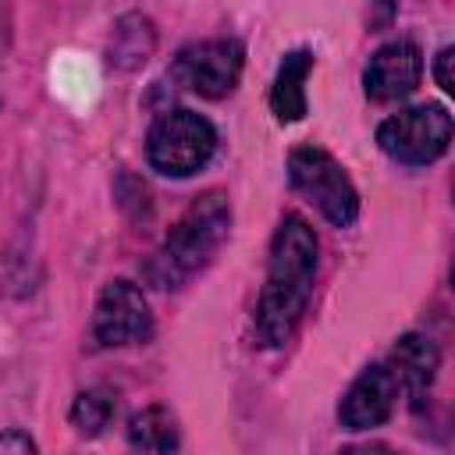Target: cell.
I'll return each mask as SVG.
<instances>
[{
    "mask_svg": "<svg viewBox=\"0 0 455 455\" xmlns=\"http://www.w3.org/2000/svg\"><path fill=\"white\" fill-rule=\"evenodd\" d=\"M313 281H316V235L299 213H288L274 231L267 284L256 306V334L263 345L277 348L295 334V327L306 316Z\"/></svg>",
    "mask_w": 455,
    "mask_h": 455,
    "instance_id": "cell-1",
    "label": "cell"
},
{
    "mask_svg": "<svg viewBox=\"0 0 455 455\" xmlns=\"http://www.w3.org/2000/svg\"><path fill=\"white\" fill-rule=\"evenodd\" d=\"M231 228V206L220 192H203L192 199V206L174 220L167 238L156 245V252L142 263V277L153 288H181L192 281L213 252L224 245Z\"/></svg>",
    "mask_w": 455,
    "mask_h": 455,
    "instance_id": "cell-2",
    "label": "cell"
},
{
    "mask_svg": "<svg viewBox=\"0 0 455 455\" xmlns=\"http://www.w3.org/2000/svg\"><path fill=\"white\" fill-rule=\"evenodd\" d=\"M217 149L213 124L196 110H167L146 135V156L160 174L188 178L210 164Z\"/></svg>",
    "mask_w": 455,
    "mask_h": 455,
    "instance_id": "cell-3",
    "label": "cell"
},
{
    "mask_svg": "<svg viewBox=\"0 0 455 455\" xmlns=\"http://www.w3.org/2000/svg\"><path fill=\"white\" fill-rule=\"evenodd\" d=\"M291 188L313 203L334 228H348L359 217V192L345 167L320 146H299L288 156Z\"/></svg>",
    "mask_w": 455,
    "mask_h": 455,
    "instance_id": "cell-4",
    "label": "cell"
},
{
    "mask_svg": "<svg viewBox=\"0 0 455 455\" xmlns=\"http://www.w3.org/2000/svg\"><path fill=\"white\" fill-rule=\"evenodd\" d=\"M380 149L405 164V167H427L451 146V114L441 103H419L409 110L391 114L377 128Z\"/></svg>",
    "mask_w": 455,
    "mask_h": 455,
    "instance_id": "cell-5",
    "label": "cell"
},
{
    "mask_svg": "<svg viewBox=\"0 0 455 455\" xmlns=\"http://www.w3.org/2000/svg\"><path fill=\"white\" fill-rule=\"evenodd\" d=\"M242 64H245V50L238 39H203L178 53L174 75L185 89L206 100H220L235 92L242 78Z\"/></svg>",
    "mask_w": 455,
    "mask_h": 455,
    "instance_id": "cell-6",
    "label": "cell"
},
{
    "mask_svg": "<svg viewBox=\"0 0 455 455\" xmlns=\"http://www.w3.org/2000/svg\"><path fill=\"white\" fill-rule=\"evenodd\" d=\"M92 334L103 348H124L142 345L153 338V313L146 295L132 281H110L92 313Z\"/></svg>",
    "mask_w": 455,
    "mask_h": 455,
    "instance_id": "cell-7",
    "label": "cell"
},
{
    "mask_svg": "<svg viewBox=\"0 0 455 455\" xmlns=\"http://www.w3.org/2000/svg\"><path fill=\"white\" fill-rule=\"evenodd\" d=\"M419 75H423L419 46L405 43V39H395L366 60L363 89L373 103H395V100H405L419 85Z\"/></svg>",
    "mask_w": 455,
    "mask_h": 455,
    "instance_id": "cell-8",
    "label": "cell"
},
{
    "mask_svg": "<svg viewBox=\"0 0 455 455\" xmlns=\"http://www.w3.org/2000/svg\"><path fill=\"white\" fill-rule=\"evenodd\" d=\"M398 402V380L387 366H366L345 391L338 405V419L345 430H370L380 427Z\"/></svg>",
    "mask_w": 455,
    "mask_h": 455,
    "instance_id": "cell-9",
    "label": "cell"
},
{
    "mask_svg": "<svg viewBox=\"0 0 455 455\" xmlns=\"http://www.w3.org/2000/svg\"><path fill=\"white\" fill-rule=\"evenodd\" d=\"M437 345L423 334H402L398 345L391 348V373L398 380V391H405L412 398V405H423L434 377H437Z\"/></svg>",
    "mask_w": 455,
    "mask_h": 455,
    "instance_id": "cell-10",
    "label": "cell"
},
{
    "mask_svg": "<svg viewBox=\"0 0 455 455\" xmlns=\"http://www.w3.org/2000/svg\"><path fill=\"white\" fill-rule=\"evenodd\" d=\"M313 71V53L309 50H291L284 53L274 85H270V110L281 124L302 121L306 117V78Z\"/></svg>",
    "mask_w": 455,
    "mask_h": 455,
    "instance_id": "cell-11",
    "label": "cell"
},
{
    "mask_svg": "<svg viewBox=\"0 0 455 455\" xmlns=\"http://www.w3.org/2000/svg\"><path fill=\"white\" fill-rule=\"evenodd\" d=\"M181 444V427L171 409L149 405L128 423V448L135 455H174Z\"/></svg>",
    "mask_w": 455,
    "mask_h": 455,
    "instance_id": "cell-12",
    "label": "cell"
},
{
    "mask_svg": "<svg viewBox=\"0 0 455 455\" xmlns=\"http://www.w3.org/2000/svg\"><path fill=\"white\" fill-rule=\"evenodd\" d=\"M114 412H117V395H114L110 387H89V391H82V395L75 398V405H71V423H75L78 434L96 437V434L114 419Z\"/></svg>",
    "mask_w": 455,
    "mask_h": 455,
    "instance_id": "cell-13",
    "label": "cell"
},
{
    "mask_svg": "<svg viewBox=\"0 0 455 455\" xmlns=\"http://www.w3.org/2000/svg\"><path fill=\"white\" fill-rule=\"evenodd\" d=\"M0 455H39V451L25 430H4L0 434Z\"/></svg>",
    "mask_w": 455,
    "mask_h": 455,
    "instance_id": "cell-14",
    "label": "cell"
},
{
    "mask_svg": "<svg viewBox=\"0 0 455 455\" xmlns=\"http://www.w3.org/2000/svg\"><path fill=\"white\" fill-rule=\"evenodd\" d=\"M451 57H455V50H451V46H444V50L437 53V64H434V78H437V85H441L444 92H455V78H451Z\"/></svg>",
    "mask_w": 455,
    "mask_h": 455,
    "instance_id": "cell-15",
    "label": "cell"
},
{
    "mask_svg": "<svg viewBox=\"0 0 455 455\" xmlns=\"http://www.w3.org/2000/svg\"><path fill=\"white\" fill-rule=\"evenodd\" d=\"M338 455H395V451H391L387 444H377V441H373V444H348V448H341Z\"/></svg>",
    "mask_w": 455,
    "mask_h": 455,
    "instance_id": "cell-16",
    "label": "cell"
}]
</instances>
